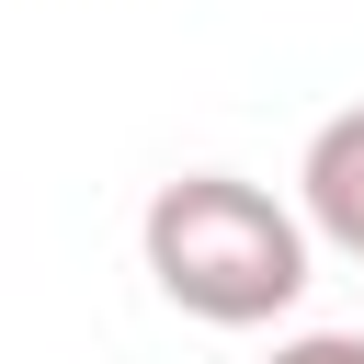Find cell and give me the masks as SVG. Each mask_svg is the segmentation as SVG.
<instances>
[{"instance_id":"3957f363","label":"cell","mask_w":364,"mask_h":364,"mask_svg":"<svg viewBox=\"0 0 364 364\" xmlns=\"http://www.w3.org/2000/svg\"><path fill=\"white\" fill-rule=\"evenodd\" d=\"M262 364H364V330H296V341H273Z\"/></svg>"},{"instance_id":"6da1fadb","label":"cell","mask_w":364,"mask_h":364,"mask_svg":"<svg viewBox=\"0 0 364 364\" xmlns=\"http://www.w3.org/2000/svg\"><path fill=\"white\" fill-rule=\"evenodd\" d=\"M136 262H148V284H159L182 318H205V330H262V318H284V307L307 296V216L273 205V193L239 182V171H182V182L148 193Z\"/></svg>"},{"instance_id":"7a4b0ae2","label":"cell","mask_w":364,"mask_h":364,"mask_svg":"<svg viewBox=\"0 0 364 364\" xmlns=\"http://www.w3.org/2000/svg\"><path fill=\"white\" fill-rule=\"evenodd\" d=\"M296 216H307V239H330V250L364 262V102H341V114L307 136V159H296Z\"/></svg>"}]
</instances>
